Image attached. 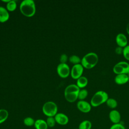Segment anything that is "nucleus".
<instances>
[{"label": "nucleus", "mask_w": 129, "mask_h": 129, "mask_svg": "<svg viewBox=\"0 0 129 129\" xmlns=\"http://www.w3.org/2000/svg\"><path fill=\"white\" fill-rule=\"evenodd\" d=\"M21 13L27 17L33 16L36 12V6L33 0H24L20 5Z\"/></svg>", "instance_id": "f257e3e1"}, {"label": "nucleus", "mask_w": 129, "mask_h": 129, "mask_svg": "<svg viewBox=\"0 0 129 129\" xmlns=\"http://www.w3.org/2000/svg\"><path fill=\"white\" fill-rule=\"evenodd\" d=\"M80 89L76 84L68 85L64 90V98L69 102H74L78 99V94Z\"/></svg>", "instance_id": "f03ea898"}, {"label": "nucleus", "mask_w": 129, "mask_h": 129, "mask_svg": "<svg viewBox=\"0 0 129 129\" xmlns=\"http://www.w3.org/2000/svg\"><path fill=\"white\" fill-rule=\"evenodd\" d=\"M98 61V56L97 54L93 52H89L85 55L81 59V64L82 66L87 69H90L94 67Z\"/></svg>", "instance_id": "7ed1b4c3"}, {"label": "nucleus", "mask_w": 129, "mask_h": 129, "mask_svg": "<svg viewBox=\"0 0 129 129\" xmlns=\"http://www.w3.org/2000/svg\"><path fill=\"white\" fill-rule=\"evenodd\" d=\"M108 94L104 91H98L92 96L90 104L93 107H97L106 102L108 99Z\"/></svg>", "instance_id": "20e7f679"}, {"label": "nucleus", "mask_w": 129, "mask_h": 129, "mask_svg": "<svg viewBox=\"0 0 129 129\" xmlns=\"http://www.w3.org/2000/svg\"><path fill=\"white\" fill-rule=\"evenodd\" d=\"M42 112L47 117H54L57 113L58 108L56 104L53 101H47L42 106Z\"/></svg>", "instance_id": "39448f33"}, {"label": "nucleus", "mask_w": 129, "mask_h": 129, "mask_svg": "<svg viewBox=\"0 0 129 129\" xmlns=\"http://www.w3.org/2000/svg\"><path fill=\"white\" fill-rule=\"evenodd\" d=\"M113 72L117 74H127L129 72V63L126 61H121L115 64L113 68Z\"/></svg>", "instance_id": "423d86ee"}, {"label": "nucleus", "mask_w": 129, "mask_h": 129, "mask_svg": "<svg viewBox=\"0 0 129 129\" xmlns=\"http://www.w3.org/2000/svg\"><path fill=\"white\" fill-rule=\"evenodd\" d=\"M56 71L58 76L62 78H67L71 73L70 67L67 63H60L57 67Z\"/></svg>", "instance_id": "0eeeda50"}, {"label": "nucleus", "mask_w": 129, "mask_h": 129, "mask_svg": "<svg viewBox=\"0 0 129 129\" xmlns=\"http://www.w3.org/2000/svg\"><path fill=\"white\" fill-rule=\"evenodd\" d=\"M84 71V67L80 63L74 64L71 70V75L73 79H78L81 76Z\"/></svg>", "instance_id": "6e6552de"}, {"label": "nucleus", "mask_w": 129, "mask_h": 129, "mask_svg": "<svg viewBox=\"0 0 129 129\" xmlns=\"http://www.w3.org/2000/svg\"><path fill=\"white\" fill-rule=\"evenodd\" d=\"M91 106L90 103L85 100H80L77 103L78 109L83 113L89 112L91 109Z\"/></svg>", "instance_id": "1a4fd4ad"}, {"label": "nucleus", "mask_w": 129, "mask_h": 129, "mask_svg": "<svg viewBox=\"0 0 129 129\" xmlns=\"http://www.w3.org/2000/svg\"><path fill=\"white\" fill-rule=\"evenodd\" d=\"M54 117L56 123L61 125H65L67 124L69 121L68 116L66 114L61 112L57 113Z\"/></svg>", "instance_id": "9d476101"}, {"label": "nucleus", "mask_w": 129, "mask_h": 129, "mask_svg": "<svg viewBox=\"0 0 129 129\" xmlns=\"http://www.w3.org/2000/svg\"><path fill=\"white\" fill-rule=\"evenodd\" d=\"M109 118L113 124L120 123L121 120V115L118 111L112 109L109 113Z\"/></svg>", "instance_id": "9b49d317"}, {"label": "nucleus", "mask_w": 129, "mask_h": 129, "mask_svg": "<svg viewBox=\"0 0 129 129\" xmlns=\"http://www.w3.org/2000/svg\"><path fill=\"white\" fill-rule=\"evenodd\" d=\"M115 41L118 46L124 48L127 44V39L126 36L121 33H118L115 38Z\"/></svg>", "instance_id": "f8f14e48"}, {"label": "nucleus", "mask_w": 129, "mask_h": 129, "mask_svg": "<svg viewBox=\"0 0 129 129\" xmlns=\"http://www.w3.org/2000/svg\"><path fill=\"white\" fill-rule=\"evenodd\" d=\"M129 78L127 75L125 74L117 75L114 78L115 82L118 85L124 84L127 82Z\"/></svg>", "instance_id": "ddd939ff"}, {"label": "nucleus", "mask_w": 129, "mask_h": 129, "mask_svg": "<svg viewBox=\"0 0 129 129\" xmlns=\"http://www.w3.org/2000/svg\"><path fill=\"white\" fill-rule=\"evenodd\" d=\"M10 18V15L6 8L0 7V22L5 23L7 22Z\"/></svg>", "instance_id": "4468645a"}, {"label": "nucleus", "mask_w": 129, "mask_h": 129, "mask_svg": "<svg viewBox=\"0 0 129 129\" xmlns=\"http://www.w3.org/2000/svg\"><path fill=\"white\" fill-rule=\"evenodd\" d=\"M34 126L35 129H48V128L46 120L42 119L35 120Z\"/></svg>", "instance_id": "2eb2a0df"}, {"label": "nucleus", "mask_w": 129, "mask_h": 129, "mask_svg": "<svg viewBox=\"0 0 129 129\" xmlns=\"http://www.w3.org/2000/svg\"><path fill=\"white\" fill-rule=\"evenodd\" d=\"M88 84V79L86 77L81 76L77 81V85L80 88H83L85 87Z\"/></svg>", "instance_id": "dca6fc26"}, {"label": "nucleus", "mask_w": 129, "mask_h": 129, "mask_svg": "<svg viewBox=\"0 0 129 129\" xmlns=\"http://www.w3.org/2000/svg\"><path fill=\"white\" fill-rule=\"evenodd\" d=\"M92 124L89 120H84L81 122L79 125V129H91Z\"/></svg>", "instance_id": "f3484780"}, {"label": "nucleus", "mask_w": 129, "mask_h": 129, "mask_svg": "<svg viewBox=\"0 0 129 129\" xmlns=\"http://www.w3.org/2000/svg\"><path fill=\"white\" fill-rule=\"evenodd\" d=\"M9 116V112L5 109H0V124L7 120Z\"/></svg>", "instance_id": "a211bd4d"}, {"label": "nucleus", "mask_w": 129, "mask_h": 129, "mask_svg": "<svg viewBox=\"0 0 129 129\" xmlns=\"http://www.w3.org/2000/svg\"><path fill=\"white\" fill-rule=\"evenodd\" d=\"M106 103L107 106L111 109H114L117 106V101L115 99L112 98H108L106 102Z\"/></svg>", "instance_id": "6ab92c4d"}, {"label": "nucleus", "mask_w": 129, "mask_h": 129, "mask_svg": "<svg viewBox=\"0 0 129 129\" xmlns=\"http://www.w3.org/2000/svg\"><path fill=\"white\" fill-rule=\"evenodd\" d=\"M7 10L10 12H13L15 11L17 8V3L14 0H11L9 3L7 4L6 6Z\"/></svg>", "instance_id": "aec40b11"}, {"label": "nucleus", "mask_w": 129, "mask_h": 129, "mask_svg": "<svg viewBox=\"0 0 129 129\" xmlns=\"http://www.w3.org/2000/svg\"><path fill=\"white\" fill-rule=\"evenodd\" d=\"M35 120L31 117H26L23 120L24 124L27 126H32L34 125Z\"/></svg>", "instance_id": "412c9836"}, {"label": "nucleus", "mask_w": 129, "mask_h": 129, "mask_svg": "<svg viewBox=\"0 0 129 129\" xmlns=\"http://www.w3.org/2000/svg\"><path fill=\"white\" fill-rule=\"evenodd\" d=\"M69 61L70 62L74 64H79L80 62H81V59H80V58L76 55H71L69 58Z\"/></svg>", "instance_id": "4be33fe9"}, {"label": "nucleus", "mask_w": 129, "mask_h": 129, "mask_svg": "<svg viewBox=\"0 0 129 129\" xmlns=\"http://www.w3.org/2000/svg\"><path fill=\"white\" fill-rule=\"evenodd\" d=\"M88 92L87 90L83 89L80 90L78 94V99L80 100H84L88 96Z\"/></svg>", "instance_id": "5701e85b"}, {"label": "nucleus", "mask_w": 129, "mask_h": 129, "mask_svg": "<svg viewBox=\"0 0 129 129\" xmlns=\"http://www.w3.org/2000/svg\"><path fill=\"white\" fill-rule=\"evenodd\" d=\"M46 122L48 127H53L56 123L54 117H47Z\"/></svg>", "instance_id": "b1692460"}, {"label": "nucleus", "mask_w": 129, "mask_h": 129, "mask_svg": "<svg viewBox=\"0 0 129 129\" xmlns=\"http://www.w3.org/2000/svg\"><path fill=\"white\" fill-rule=\"evenodd\" d=\"M122 54L124 57L129 60V45H127L123 48Z\"/></svg>", "instance_id": "393cba45"}, {"label": "nucleus", "mask_w": 129, "mask_h": 129, "mask_svg": "<svg viewBox=\"0 0 129 129\" xmlns=\"http://www.w3.org/2000/svg\"><path fill=\"white\" fill-rule=\"evenodd\" d=\"M109 129H126L125 126L121 123L113 124Z\"/></svg>", "instance_id": "a878e982"}, {"label": "nucleus", "mask_w": 129, "mask_h": 129, "mask_svg": "<svg viewBox=\"0 0 129 129\" xmlns=\"http://www.w3.org/2000/svg\"><path fill=\"white\" fill-rule=\"evenodd\" d=\"M59 60L61 63H66L68 60V56L66 54H62L60 55Z\"/></svg>", "instance_id": "bb28decb"}, {"label": "nucleus", "mask_w": 129, "mask_h": 129, "mask_svg": "<svg viewBox=\"0 0 129 129\" xmlns=\"http://www.w3.org/2000/svg\"><path fill=\"white\" fill-rule=\"evenodd\" d=\"M123 48L122 47L118 46L117 47H116L115 49V51L116 52V53L118 54H120L121 53H122L123 52Z\"/></svg>", "instance_id": "cd10ccee"}, {"label": "nucleus", "mask_w": 129, "mask_h": 129, "mask_svg": "<svg viewBox=\"0 0 129 129\" xmlns=\"http://www.w3.org/2000/svg\"><path fill=\"white\" fill-rule=\"evenodd\" d=\"M126 32H127V33L129 34V22H128V23L127 24V25H126Z\"/></svg>", "instance_id": "c85d7f7f"}, {"label": "nucleus", "mask_w": 129, "mask_h": 129, "mask_svg": "<svg viewBox=\"0 0 129 129\" xmlns=\"http://www.w3.org/2000/svg\"><path fill=\"white\" fill-rule=\"evenodd\" d=\"M11 0H7V1H2V2H5V3H6L7 4L8 3H9Z\"/></svg>", "instance_id": "c756f323"}, {"label": "nucleus", "mask_w": 129, "mask_h": 129, "mask_svg": "<svg viewBox=\"0 0 129 129\" xmlns=\"http://www.w3.org/2000/svg\"><path fill=\"white\" fill-rule=\"evenodd\" d=\"M127 76H128V78H129V72H128V73H127Z\"/></svg>", "instance_id": "7c9ffc66"}, {"label": "nucleus", "mask_w": 129, "mask_h": 129, "mask_svg": "<svg viewBox=\"0 0 129 129\" xmlns=\"http://www.w3.org/2000/svg\"><path fill=\"white\" fill-rule=\"evenodd\" d=\"M74 129H79V128H74Z\"/></svg>", "instance_id": "2f4dec72"}]
</instances>
